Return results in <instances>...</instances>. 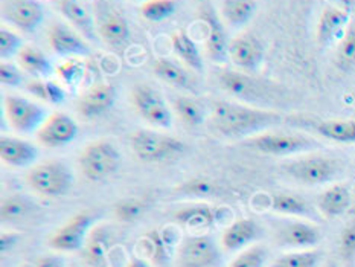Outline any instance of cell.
Returning <instances> with one entry per match:
<instances>
[{
  "mask_svg": "<svg viewBox=\"0 0 355 267\" xmlns=\"http://www.w3.org/2000/svg\"><path fill=\"white\" fill-rule=\"evenodd\" d=\"M214 128L229 139L253 136L281 124L284 117L276 110L254 107L244 103L215 101L211 109Z\"/></svg>",
  "mask_w": 355,
  "mask_h": 267,
  "instance_id": "cell-1",
  "label": "cell"
},
{
  "mask_svg": "<svg viewBox=\"0 0 355 267\" xmlns=\"http://www.w3.org/2000/svg\"><path fill=\"white\" fill-rule=\"evenodd\" d=\"M217 80L220 87L227 95L241 99L244 103L275 105L287 101L285 90L281 87V84L261 80L258 76L243 71L220 69L217 72Z\"/></svg>",
  "mask_w": 355,
  "mask_h": 267,
  "instance_id": "cell-2",
  "label": "cell"
},
{
  "mask_svg": "<svg viewBox=\"0 0 355 267\" xmlns=\"http://www.w3.org/2000/svg\"><path fill=\"white\" fill-rule=\"evenodd\" d=\"M342 170V164L337 157L315 151L299 155L296 159L282 164V171L285 175L306 187L333 182L337 179V175H340Z\"/></svg>",
  "mask_w": 355,
  "mask_h": 267,
  "instance_id": "cell-3",
  "label": "cell"
},
{
  "mask_svg": "<svg viewBox=\"0 0 355 267\" xmlns=\"http://www.w3.org/2000/svg\"><path fill=\"white\" fill-rule=\"evenodd\" d=\"M128 145L133 155L144 164L166 162L187 151V144L177 137L146 128L131 132Z\"/></svg>",
  "mask_w": 355,
  "mask_h": 267,
  "instance_id": "cell-4",
  "label": "cell"
},
{
  "mask_svg": "<svg viewBox=\"0 0 355 267\" xmlns=\"http://www.w3.org/2000/svg\"><path fill=\"white\" fill-rule=\"evenodd\" d=\"M245 144L259 155L275 157L305 155L320 147V142L314 137L291 132H262L249 137Z\"/></svg>",
  "mask_w": 355,
  "mask_h": 267,
  "instance_id": "cell-5",
  "label": "cell"
},
{
  "mask_svg": "<svg viewBox=\"0 0 355 267\" xmlns=\"http://www.w3.org/2000/svg\"><path fill=\"white\" fill-rule=\"evenodd\" d=\"M25 180L35 194L49 198L64 196L73 182L71 170L58 160H46L31 166Z\"/></svg>",
  "mask_w": 355,
  "mask_h": 267,
  "instance_id": "cell-6",
  "label": "cell"
},
{
  "mask_svg": "<svg viewBox=\"0 0 355 267\" xmlns=\"http://www.w3.org/2000/svg\"><path fill=\"white\" fill-rule=\"evenodd\" d=\"M78 164L83 174L89 180L99 182L109 179L119 170L122 156L116 145L110 141L99 139L87 144L81 151Z\"/></svg>",
  "mask_w": 355,
  "mask_h": 267,
  "instance_id": "cell-7",
  "label": "cell"
},
{
  "mask_svg": "<svg viewBox=\"0 0 355 267\" xmlns=\"http://www.w3.org/2000/svg\"><path fill=\"white\" fill-rule=\"evenodd\" d=\"M130 103L136 113L148 124L159 128L173 126V112L165 101L164 95L148 84H137L130 94Z\"/></svg>",
  "mask_w": 355,
  "mask_h": 267,
  "instance_id": "cell-8",
  "label": "cell"
},
{
  "mask_svg": "<svg viewBox=\"0 0 355 267\" xmlns=\"http://www.w3.org/2000/svg\"><path fill=\"white\" fill-rule=\"evenodd\" d=\"M3 114L8 126L17 133H35L43 121L48 118V110L43 105L19 95L3 96Z\"/></svg>",
  "mask_w": 355,
  "mask_h": 267,
  "instance_id": "cell-9",
  "label": "cell"
},
{
  "mask_svg": "<svg viewBox=\"0 0 355 267\" xmlns=\"http://www.w3.org/2000/svg\"><path fill=\"white\" fill-rule=\"evenodd\" d=\"M95 25L99 38L110 48L121 49L130 42V25L123 14L107 0H99L95 6Z\"/></svg>",
  "mask_w": 355,
  "mask_h": 267,
  "instance_id": "cell-10",
  "label": "cell"
},
{
  "mask_svg": "<svg viewBox=\"0 0 355 267\" xmlns=\"http://www.w3.org/2000/svg\"><path fill=\"white\" fill-rule=\"evenodd\" d=\"M95 221V214L83 211L69 218L63 226L55 229L49 236L48 243L52 249L60 252H75L84 248L89 231Z\"/></svg>",
  "mask_w": 355,
  "mask_h": 267,
  "instance_id": "cell-11",
  "label": "cell"
},
{
  "mask_svg": "<svg viewBox=\"0 0 355 267\" xmlns=\"http://www.w3.org/2000/svg\"><path fill=\"white\" fill-rule=\"evenodd\" d=\"M220 259V249L209 235H189L177 252L175 267H214Z\"/></svg>",
  "mask_w": 355,
  "mask_h": 267,
  "instance_id": "cell-12",
  "label": "cell"
},
{
  "mask_svg": "<svg viewBox=\"0 0 355 267\" xmlns=\"http://www.w3.org/2000/svg\"><path fill=\"white\" fill-rule=\"evenodd\" d=\"M322 239L320 227L311 221L287 220L275 227V240L282 248L313 249Z\"/></svg>",
  "mask_w": 355,
  "mask_h": 267,
  "instance_id": "cell-13",
  "label": "cell"
},
{
  "mask_svg": "<svg viewBox=\"0 0 355 267\" xmlns=\"http://www.w3.org/2000/svg\"><path fill=\"white\" fill-rule=\"evenodd\" d=\"M78 126L72 117L63 112L49 113L35 132L37 139L49 148H61L75 141Z\"/></svg>",
  "mask_w": 355,
  "mask_h": 267,
  "instance_id": "cell-14",
  "label": "cell"
},
{
  "mask_svg": "<svg viewBox=\"0 0 355 267\" xmlns=\"http://www.w3.org/2000/svg\"><path fill=\"white\" fill-rule=\"evenodd\" d=\"M2 19L23 33H33L44 19L38 0H2Z\"/></svg>",
  "mask_w": 355,
  "mask_h": 267,
  "instance_id": "cell-15",
  "label": "cell"
},
{
  "mask_svg": "<svg viewBox=\"0 0 355 267\" xmlns=\"http://www.w3.org/2000/svg\"><path fill=\"white\" fill-rule=\"evenodd\" d=\"M229 60L238 71L253 74L264 61V46L253 35H238L229 43Z\"/></svg>",
  "mask_w": 355,
  "mask_h": 267,
  "instance_id": "cell-16",
  "label": "cell"
},
{
  "mask_svg": "<svg viewBox=\"0 0 355 267\" xmlns=\"http://www.w3.org/2000/svg\"><path fill=\"white\" fill-rule=\"evenodd\" d=\"M351 23V14L345 8L337 5H328L322 10L318 20V42L320 46H331L338 43L345 35Z\"/></svg>",
  "mask_w": 355,
  "mask_h": 267,
  "instance_id": "cell-17",
  "label": "cell"
},
{
  "mask_svg": "<svg viewBox=\"0 0 355 267\" xmlns=\"http://www.w3.org/2000/svg\"><path fill=\"white\" fill-rule=\"evenodd\" d=\"M304 126L313 133L329 142L352 145L355 144V118L304 119Z\"/></svg>",
  "mask_w": 355,
  "mask_h": 267,
  "instance_id": "cell-18",
  "label": "cell"
},
{
  "mask_svg": "<svg viewBox=\"0 0 355 267\" xmlns=\"http://www.w3.org/2000/svg\"><path fill=\"white\" fill-rule=\"evenodd\" d=\"M114 99H116V87L110 83H98L80 96L78 112L87 119L98 118L112 109Z\"/></svg>",
  "mask_w": 355,
  "mask_h": 267,
  "instance_id": "cell-19",
  "label": "cell"
},
{
  "mask_svg": "<svg viewBox=\"0 0 355 267\" xmlns=\"http://www.w3.org/2000/svg\"><path fill=\"white\" fill-rule=\"evenodd\" d=\"M202 20L207 29L206 53L215 63H226L229 60V40L225 26L212 8H206L202 12Z\"/></svg>",
  "mask_w": 355,
  "mask_h": 267,
  "instance_id": "cell-20",
  "label": "cell"
},
{
  "mask_svg": "<svg viewBox=\"0 0 355 267\" xmlns=\"http://www.w3.org/2000/svg\"><path fill=\"white\" fill-rule=\"evenodd\" d=\"M48 43L53 52L64 57H84L90 52L89 44L83 40V37L63 23H53L49 26Z\"/></svg>",
  "mask_w": 355,
  "mask_h": 267,
  "instance_id": "cell-21",
  "label": "cell"
},
{
  "mask_svg": "<svg viewBox=\"0 0 355 267\" xmlns=\"http://www.w3.org/2000/svg\"><path fill=\"white\" fill-rule=\"evenodd\" d=\"M352 206V191L348 187L342 185V183H336V185H331L319 196L315 208L323 217L338 218L345 216Z\"/></svg>",
  "mask_w": 355,
  "mask_h": 267,
  "instance_id": "cell-22",
  "label": "cell"
},
{
  "mask_svg": "<svg viewBox=\"0 0 355 267\" xmlns=\"http://www.w3.org/2000/svg\"><path fill=\"white\" fill-rule=\"evenodd\" d=\"M262 236V227L252 218H239L225 229L221 235V248L225 250H239L258 241Z\"/></svg>",
  "mask_w": 355,
  "mask_h": 267,
  "instance_id": "cell-23",
  "label": "cell"
},
{
  "mask_svg": "<svg viewBox=\"0 0 355 267\" xmlns=\"http://www.w3.org/2000/svg\"><path fill=\"white\" fill-rule=\"evenodd\" d=\"M38 151L33 144L20 137H0V157L2 162L12 168H25L34 164Z\"/></svg>",
  "mask_w": 355,
  "mask_h": 267,
  "instance_id": "cell-24",
  "label": "cell"
},
{
  "mask_svg": "<svg viewBox=\"0 0 355 267\" xmlns=\"http://www.w3.org/2000/svg\"><path fill=\"white\" fill-rule=\"evenodd\" d=\"M57 6L63 17L72 23L73 28L80 31V34L89 40L96 38V25L94 15L90 14L87 6L81 0H57Z\"/></svg>",
  "mask_w": 355,
  "mask_h": 267,
  "instance_id": "cell-25",
  "label": "cell"
},
{
  "mask_svg": "<svg viewBox=\"0 0 355 267\" xmlns=\"http://www.w3.org/2000/svg\"><path fill=\"white\" fill-rule=\"evenodd\" d=\"M153 72L157 76L159 80L169 84L175 89L187 90V92H196L197 86L196 81L187 69L177 64L175 61L168 57H159L154 60L153 63Z\"/></svg>",
  "mask_w": 355,
  "mask_h": 267,
  "instance_id": "cell-26",
  "label": "cell"
},
{
  "mask_svg": "<svg viewBox=\"0 0 355 267\" xmlns=\"http://www.w3.org/2000/svg\"><path fill=\"white\" fill-rule=\"evenodd\" d=\"M272 211L279 216L296 217V218H315V212L313 206L305 198L293 193H277L272 196Z\"/></svg>",
  "mask_w": 355,
  "mask_h": 267,
  "instance_id": "cell-27",
  "label": "cell"
},
{
  "mask_svg": "<svg viewBox=\"0 0 355 267\" xmlns=\"http://www.w3.org/2000/svg\"><path fill=\"white\" fill-rule=\"evenodd\" d=\"M110 234L105 227H95L84 244V259L90 267H105L110 249Z\"/></svg>",
  "mask_w": 355,
  "mask_h": 267,
  "instance_id": "cell-28",
  "label": "cell"
},
{
  "mask_svg": "<svg viewBox=\"0 0 355 267\" xmlns=\"http://www.w3.org/2000/svg\"><path fill=\"white\" fill-rule=\"evenodd\" d=\"M174 218L180 225L187 226L194 231H205L215 223V212L207 205H189L177 209L174 212Z\"/></svg>",
  "mask_w": 355,
  "mask_h": 267,
  "instance_id": "cell-29",
  "label": "cell"
},
{
  "mask_svg": "<svg viewBox=\"0 0 355 267\" xmlns=\"http://www.w3.org/2000/svg\"><path fill=\"white\" fill-rule=\"evenodd\" d=\"M257 0H220L221 17L232 28L247 25L257 12Z\"/></svg>",
  "mask_w": 355,
  "mask_h": 267,
  "instance_id": "cell-30",
  "label": "cell"
},
{
  "mask_svg": "<svg viewBox=\"0 0 355 267\" xmlns=\"http://www.w3.org/2000/svg\"><path fill=\"white\" fill-rule=\"evenodd\" d=\"M173 49L184 64H188L194 71H203V57L198 46L192 40L191 35L184 29H177L171 34Z\"/></svg>",
  "mask_w": 355,
  "mask_h": 267,
  "instance_id": "cell-31",
  "label": "cell"
},
{
  "mask_svg": "<svg viewBox=\"0 0 355 267\" xmlns=\"http://www.w3.org/2000/svg\"><path fill=\"white\" fill-rule=\"evenodd\" d=\"M17 63L23 71L37 76V78H46L52 72H55L49 58L40 49L33 48V46H23L17 53Z\"/></svg>",
  "mask_w": 355,
  "mask_h": 267,
  "instance_id": "cell-32",
  "label": "cell"
},
{
  "mask_svg": "<svg viewBox=\"0 0 355 267\" xmlns=\"http://www.w3.org/2000/svg\"><path fill=\"white\" fill-rule=\"evenodd\" d=\"M334 63L338 71H355V21H351L345 35L338 40L334 53Z\"/></svg>",
  "mask_w": 355,
  "mask_h": 267,
  "instance_id": "cell-33",
  "label": "cell"
},
{
  "mask_svg": "<svg viewBox=\"0 0 355 267\" xmlns=\"http://www.w3.org/2000/svg\"><path fill=\"white\" fill-rule=\"evenodd\" d=\"M322 257L323 254L319 249L291 250L273 259L267 267H319Z\"/></svg>",
  "mask_w": 355,
  "mask_h": 267,
  "instance_id": "cell-34",
  "label": "cell"
},
{
  "mask_svg": "<svg viewBox=\"0 0 355 267\" xmlns=\"http://www.w3.org/2000/svg\"><path fill=\"white\" fill-rule=\"evenodd\" d=\"M26 90L33 96L49 104H61L66 98L64 89L61 87L58 83L51 81V80L35 78L33 81L26 83Z\"/></svg>",
  "mask_w": 355,
  "mask_h": 267,
  "instance_id": "cell-35",
  "label": "cell"
},
{
  "mask_svg": "<svg viewBox=\"0 0 355 267\" xmlns=\"http://www.w3.org/2000/svg\"><path fill=\"white\" fill-rule=\"evenodd\" d=\"M139 244L142 246L144 254L150 259V261L156 264L166 263L168 244L159 231L146 232L141 239V241H139ZM148 259H146V261H148Z\"/></svg>",
  "mask_w": 355,
  "mask_h": 267,
  "instance_id": "cell-36",
  "label": "cell"
},
{
  "mask_svg": "<svg viewBox=\"0 0 355 267\" xmlns=\"http://www.w3.org/2000/svg\"><path fill=\"white\" fill-rule=\"evenodd\" d=\"M173 109L188 126L198 127L203 124L205 113L202 105L188 96H175L173 99Z\"/></svg>",
  "mask_w": 355,
  "mask_h": 267,
  "instance_id": "cell-37",
  "label": "cell"
},
{
  "mask_svg": "<svg viewBox=\"0 0 355 267\" xmlns=\"http://www.w3.org/2000/svg\"><path fill=\"white\" fill-rule=\"evenodd\" d=\"M175 0H145V2L141 3L139 11H141L145 20L157 23L171 17L175 12Z\"/></svg>",
  "mask_w": 355,
  "mask_h": 267,
  "instance_id": "cell-38",
  "label": "cell"
},
{
  "mask_svg": "<svg viewBox=\"0 0 355 267\" xmlns=\"http://www.w3.org/2000/svg\"><path fill=\"white\" fill-rule=\"evenodd\" d=\"M268 249L262 244H252V246L241 250L229 267H267Z\"/></svg>",
  "mask_w": 355,
  "mask_h": 267,
  "instance_id": "cell-39",
  "label": "cell"
},
{
  "mask_svg": "<svg viewBox=\"0 0 355 267\" xmlns=\"http://www.w3.org/2000/svg\"><path fill=\"white\" fill-rule=\"evenodd\" d=\"M84 72H86V66H84L81 60L76 58H69L55 67V74L60 81L69 87L78 86L80 81L83 80Z\"/></svg>",
  "mask_w": 355,
  "mask_h": 267,
  "instance_id": "cell-40",
  "label": "cell"
},
{
  "mask_svg": "<svg viewBox=\"0 0 355 267\" xmlns=\"http://www.w3.org/2000/svg\"><path fill=\"white\" fill-rule=\"evenodd\" d=\"M31 203L23 197H6L0 203V218L2 221H14L28 216L31 211Z\"/></svg>",
  "mask_w": 355,
  "mask_h": 267,
  "instance_id": "cell-41",
  "label": "cell"
},
{
  "mask_svg": "<svg viewBox=\"0 0 355 267\" xmlns=\"http://www.w3.org/2000/svg\"><path fill=\"white\" fill-rule=\"evenodd\" d=\"M337 250L345 266H352L355 263V221H351L342 229Z\"/></svg>",
  "mask_w": 355,
  "mask_h": 267,
  "instance_id": "cell-42",
  "label": "cell"
},
{
  "mask_svg": "<svg viewBox=\"0 0 355 267\" xmlns=\"http://www.w3.org/2000/svg\"><path fill=\"white\" fill-rule=\"evenodd\" d=\"M145 211L144 202L139 200V198H125V200H121L114 205L113 212L114 216L122 223H130V221H135L142 216Z\"/></svg>",
  "mask_w": 355,
  "mask_h": 267,
  "instance_id": "cell-43",
  "label": "cell"
},
{
  "mask_svg": "<svg viewBox=\"0 0 355 267\" xmlns=\"http://www.w3.org/2000/svg\"><path fill=\"white\" fill-rule=\"evenodd\" d=\"M21 37L15 34L14 31L2 26L0 29V57L2 60H10L12 57H17V53L23 48Z\"/></svg>",
  "mask_w": 355,
  "mask_h": 267,
  "instance_id": "cell-44",
  "label": "cell"
},
{
  "mask_svg": "<svg viewBox=\"0 0 355 267\" xmlns=\"http://www.w3.org/2000/svg\"><path fill=\"white\" fill-rule=\"evenodd\" d=\"M183 194L187 196H197V197H211L218 191V187L215 182L206 178H194L183 183L179 188Z\"/></svg>",
  "mask_w": 355,
  "mask_h": 267,
  "instance_id": "cell-45",
  "label": "cell"
},
{
  "mask_svg": "<svg viewBox=\"0 0 355 267\" xmlns=\"http://www.w3.org/2000/svg\"><path fill=\"white\" fill-rule=\"evenodd\" d=\"M0 83L5 87H19L23 83V75L21 71L14 66L12 63H8V61H2L0 64Z\"/></svg>",
  "mask_w": 355,
  "mask_h": 267,
  "instance_id": "cell-46",
  "label": "cell"
},
{
  "mask_svg": "<svg viewBox=\"0 0 355 267\" xmlns=\"http://www.w3.org/2000/svg\"><path fill=\"white\" fill-rule=\"evenodd\" d=\"M19 240H20V235H17V234L2 232V235H0V252H2V255H5L6 252L14 249L15 244L19 243Z\"/></svg>",
  "mask_w": 355,
  "mask_h": 267,
  "instance_id": "cell-47",
  "label": "cell"
},
{
  "mask_svg": "<svg viewBox=\"0 0 355 267\" xmlns=\"http://www.w3.org/2000/svg\"><path fill=\"white\" fill-rule=\"evenodd\" d=\"M34 267H64L63 259L55 255H43L38 257Z\"/></svg>",
  "mask_w": 355,
  "mask_h": 267,
  "instance_id": "cell-48",
  "label": "cell"
},
{
  "mask_svg": "<svg viewBox=\"0 0 355 267\" xmlns=\"http://www.w3.org/2000/svg\"><path fill=\"white\" fill-rule=\"evenodd\" d=\"M125 267H151V264H150V261H146L145 258L131 257V258H128Z\"/></svg>",
  "mask_w": 355,
  "mask_h": 267,
  "instance_id": "cell-49",
  "label": "cell"
},
{
  "mask_svg": "<svg viewBox=\"0 0 355 267\" xmlns=\"http://www.w3.org/2000/svg\"><path fill=\"white\" fill-rule=\"evenodd\" d=\"M337 2H338V5H337V6L345 8L346 11H349L351 8H354V6H355V0H337Z\"/></svg>",
  "mask_w": 355,
  "mask_h": 267,
  "instance_id": "cell-50",
  "label": "cell"
},
{
  "mask_svg": "<svg viewBox=\"0 0 355 267\" xmlns=\"http://www.w3.org/2000/svg\"><path fill=\"white\" fill-rule=\"evenodd\" d=\"M323 267H345V264H340V263H336V261H329Z\"/></svg>",
  "mask_w": 355,
  "mask_h": 267,
  "instance_id": "cell-51",
  "label": "cell"
},
{
  "mask_svg": "<svg viewBox=\"0 0 355 267\" xmlns=\"http://www.w3.org/2000/svg\"><path fill=\"white\" fill-rule=\"evenodd\" d=\"M352 197H354V206H355V183H354V187H352Z\"/></svg>",
  "mask_w": 355,
  "mask_h": 267,
  "instance_id": "cell-52",
  "label": "cell"
},
{
  "mask_svg": "<svg viewBox=\"0 0 355 267\" xmlns=\"http://www.w3.org/2000/svg\"><path fill=\"white\" fill-rule=\"evenodd\" d=\"M136 2H145V0H136Z\"/></svg>",
  "mask_w": 355,
  "mask_h": 267,
  "instance_id": "cell-53",
  "label": "cell"
},
{
  "mask_svg": "<svg viewBox=\"0 0 355 267\" xmlns=\"http://www.w3.org/2000/svg\"><path fill=\"white\" fill-rule=\"evenodd\" d=\"M109 267H114V266H113V264H109Z\"/></svg>",
  "mask_w": 355,
  "mask_h": 267,
  "instance_id": "cell-54",
  "label": "cell"
},
{
  "mask_svg": "<svg viewBox=\"0 0 355 267\" xmlns=\"http://www.w3.org/2000/svg\"><path fill=\"white\" fill-rule=\"evenodd\" d=\"M200 2H202V0H200Z\"/></svg>",
  "mask_w": 355,
  "mask_h": 267,
  "instance_id": "cell-55",
  "label": "cell"
}]
</instances>
